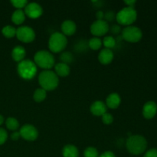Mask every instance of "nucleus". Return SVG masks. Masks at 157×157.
Instances as JSON below:
<instances>
[{
  "label": "nucleus",
  "instance_id": "11",
  "mask_svg": "<svg viewBox=\"0 0 157 157\" xmlns=\"http://www.w3.org/2000/svg\"><path fill=\"white\" fill-rule=\"evenodd\" d=\"M25 14L32 19H35L43 14V9L38 3L29 2L25 6L24 10Z\"/></svg>",
  "mask_w": 157,
  "mask_h": 157
},
{
  "label": "nucleus",
  "instance_id": "7",
  "mask_svg": "<svg viewBox=\"0 0 157 157\" xmlns=\"http://www.w3.org/2000/svg\"><path fill=\"white\" fill-rule=\"evenodd\" d=\"M122 38L130 43H136L143 38V32L140 28L130 25L124 28L122 31Z\"/></svg>",
  "mask_w": 157,
  "mask_h": 157
},
{
  "label": "nucleus",
  "instance_id": "34",
  "mask_svg": "<svg viewBox=\"0 0 157 157\" xmlns=\"http://www.w3.org/2000/svg\"><path fill=\"white\" fill-rule=\"evenodd\" d=\"M20 137H21V136H20L19 131H14L13 133L11 134V139L13 141L18 140Z\"/></svg>",
  "mask_w": 157,
  "mask_h": 157
},
{
  "label": "nucleus",
  "instance_id": "6",
  "mask_svg": "<svg viewBox=\"0 0 157 157\" xmlns=\"http://www.w3.org/2000/svg\"><path fill=\"white\" fill-rule=\"evenodd\" d=\"M67 39L61 32H55L51 35L48 40V48L53 53H59L67 47Z\"/></svg>",
  "mask_w": 157,
  "mask_h": 157
},
{
  "label": "nucleus",
  "instance_id": "20",
  "mask_svg": "<svg viewBox=\"0 0 157 157\" xmlns=\"http://www.w3.org/2000/svg\"><path fill=\"white\" fill-rule=\"evenodd\" d=\"M25 20V14L24 11L16 9L12 15V21L15 25H21Z\"/></svg>",
  "mask_w": 157,
  "mask_h": 157
},
{
  "label": "nucleus",
  "instance_id": "23",
  "mask_svg": "<svg viewBox=\"0 0 157 157\" xmlns=\"http://www.w3.org/2000/svg\"><path fill=\"white\" fill-rule=\"evenodd\" d=\"M6 124L7 128L12 131H17L19 127V123L18 120L15 117H9L6 121Z\"/></svg>",
  "mask_w": 157,
  "mask_h": 157
},
{
  "label": "nucleus",
  "instance_id": "32",
  "mask_svg": "<svg viewBox=\"0 0 157 157\" xmlns=\"http://www.w3.org/2000/svg\"><path fill=\"white\" fill-rule=\"evenodd\" d=\"M144 157H157V149L152 148L146 152Z\"/></svg>",
  "mask_w": 157,
  "mask_h": 157
},
{
  "label": "nucleus",
  "instance_id": "16",
  "mask_svg": "<svg viewBox=\"0 0 157 157\" xmlns=\"http://www.w3.org/2000/svg\"><path fill=\"white\" fill-rule=\"evenodd\" d=\"M121 103V96L117 93H112L106 99V106L110 109H117Z\"/></svg>",
  "mask_w": 157,
  "mask_h": 157
},
{
  "label": "nucleus",
  "instance_id": "25",
  "mask_svg": "<svg viewBox=\"0 0 157 157\" xmlns=\"http://www.w3.org/2000/svg\"><path fill=\"white\" fill-rule=\"evenodd\" d=\"M103 44L105 48L112 49L116 46V40L112 36H106L103 39Z\"/></svg>",
  "mask_w": 157,
  "mask_h": 157
},
{
  "label": "nucleus",
  "instance_id": "5",
  "mask_svg": "<svg viewBox=\"0 0 157 157\" xmlns=\"http://www.w3.org/2000/svg\"><path fill=\"white\" fill-rule=\"evenodd\" d=\"M17 71L21 78L31 80L36 75L37 66L33 61L24 59L18 64Z\"/></svg>",
  "mask_w": 157,
  "mask_h": 157
},
{
  "label": "nucleus",
  "instance_id": "31",
  "mask_svg": "<svg viewBox=\"0 0 157 157\" xmlns=\"http://www.w3.org/2000/svg\"><path fill=\"white\" fill-rule=\"evenodd\" d=\"M104 18H105L106 21H111L116 18V15H115L114 12H113V11H107V12L104 14Z\"/></svg>",
  "mask_w": 157,
  "mask_h": 157
},
{
  "label": "nucleus",
  "instance_id": "8",
  "mask_svg": "<svg viewBox=\"0 0 157 157\" xmlns=\"http://www.w3.org/2000/svg\"><path fill=\"white\" fill-rule=\"evenodd\" d=\"M15 36L21 42L30 43L35 39V32L29 26H21L16 29Z\"/></svg>",
  "mask_w": 157,
  "mask_h": 157
},
{
  "label": "nucleus",
  "instance_id": "27",
  "mask_svg": "<svg viewBox=\"0 0 157 157\" xmlns=\"http://www.w3.org/2000/svg\"><path fill=\"white\" fill-rule=\"evenodd\" d=\"M84 157H99L98 150L94 147H88L84 152Z\"/></svg>",
  "mask_w": 157,
  "mask_h": 157
},
{
  "label": "nucleus",
  "instance_id": "24",
  "mask_svg": "<svg viewBox=\"0 0 157 157\" xmlns=\"http://www.w3.org/2000/svg\"><path fill=\"white\" fill-rule=\"evenodd\" d=\"M2 32L6 38H12L16 35V29L14 28L13 26L6 25L2 28Z\"/></svg>",
  "mask_w": 157,
  "mask_h": 157
},
{
  "label": "nucleus",
  "instance_id": "22",
  "mask_svg": "<svg viewBox=\"0 0 157 157\" xmlns=\"http://www.w3.org/2000/svg\"><path fill=\"white\" fill-rule=\"evenodd\" d=\"M103 42L102 40L98 37H94V38H90L88 41V46L90 49L94 51H98L102 46Z\"/></svg>",
  "mask_w": 157,
  "mask_h": 157
},
{
  "label": "nucleus",
  "instance_id": "36",
  "mask_svg": "<svg viewBox=\"0 0 157 157\" xmlns=\"http://www.w3.org/2000/svg\"><path fill=\"white\" fill-rule=\"evenodd\" d=\"M97 20H104V12L103 11H98L96 13Z\"/></svg>",
  "mask_w": 157,
  "mask_h": 157
},
{
  "label": "nucleus",
  "instance_id": "18",
  "mask_svg": "<svg viewBox=\"0 0 157 157\" xmlns=\"http://www.w3.org/2000/svg\"><path fill=\"white\" fill-rule=\"evenodd\" d=\"M55 74L58 77H62V78L68 76L71 72V68L68 64H64V63L62 62H59L55 64Z\"/></svg>",
  "mask_w": 157,
  "mask_h": 157
},
{
  "label": "nucleus",
  "instance_id": "37",
  "mask_svg": "<svg viewBox=\"0 0 157 157\" xmlns=\"http://www.w3.org/2000/svg\"><path fill=\"white\" fill-rule=\"evenodd\" d=\"M136 0H127V1H124V3H125L128 7H134V5L136 4Z\"/></svg>",
  "mask_w": 157,
  "mask_h": 157
},
{
  "label": "nucleus",
  "instance_id": "15",
  "mask_svg": "<svg viewBox=\"0 0 157 157\" xmlns=\"http://www.w3.org/2000/svg\"><path fill=\"white\" fill-rule=\"evenodd\" d=\"M77 25L72 20H65L61 24V33L65 36H71L76 32Z\"/></svg>",
  "mask_w": 157,
  "mask_h": 157
},
{
  "label": "nucleus",
  "instance_id": "13",
  "mask_svg": "<svg viewBox=\"0 0 157 157\" xmlns=\"http://www.w3.org/2000/svg\"><path fill=\"white\" fill-rule=\"evenodd\" d=\"M107 107L106 106V104L101 101H94L90 107L92 114L97 117H102L104 113H107Z\"/></svg>",
  "mask_w": 157,
  "mask_h": 157
},
{
  "label": "nucleus",
  "instance_id": "29",
  "mask_svg": "<svg viewBox=\"0 0 157 157\" xmlns=\"http://www.w3.org/2000/svg\"><path fill=\"white\" fill-rule=\"evenodd\" d=\"M102 121L105 125H110L113 122V117L111 113H106L101 117Z\"/></svg>",
  "mask_w": 157,
  "mask_h": 157
},
{
  "label": "nucleus",
  "instance_id": "3",
  "mask_svg": "<svg viewBox=\"0 0 157 157\" xmlns=\"http://www.w3.org/2000/svg\"><path fill=\"white\" fill-rule=\"evenodd\" d=\"M137 18V12L134 7L126 6L120 10L116 15V20L119 25L130 26L136 21Z\"/></svg>",
  "mask_w": 157,
  "mask_h": 157
},
{
  "label": "nucleus",
  "instance_id": "35",
  "mask_svg": "<svg viewBox=\"0 0 157 157\" xmlns=\"http://www.w3.org/2000/svg\"><path fill=\"white\" fill-rule=\"evenodd\" d=\"M99 157H116L114 153L112 151H105L104 153H103Z\"/></svg>",
  "mask_w": 157,
  "mask_h": 157
},
{
  "label": "nucleus",
  "instance_id": "9",
  "mask_svg": "<svg viewBox=\"0 0 157 157\" xmlns=\"http://www.w3.org/2000/svg\"><path fill=\"white\" fill-rule=\"evenodd\" d=\"M109 25L105 20H96L90 25V33L95 37L104 36L108 32Z\"/></svg>",
  "mask_w": 157,
  "mask_h": 157
},
{
  "label": "nucleus",
  "instance_id": "30",
  "mask_svg": "<svg viewBox=\"0 0 157 157\" xmlns=\"http://www.w3.org/2000/svg\"><path fill=\"white\" fill-rule=\"evenodd\" d=\"M8 138V133L5 129L0 128V145H2L6 143Z\"/></svg>",
  "mask_w": 157,
  "mask_h": 157
},
{
  "label": "nucleus",
  "instance_id": "2",
  "mask_svg": "<svg viewBox=\"0 0 157 157\" xmlns=\"http://www.w3.org/2000/svg\"><path fill=\"white\" fill-rule=\"evenodd\" d=\"M38 83L41 88L46 91L54 90L59 84V78L55 72L50 70H45L38 75Z\"/></svg>",
  "mask_w": 157,
  "mask_h": 157
},
{
  "label": "nucleus",
  "instance_id": "19",
  "mask_svg": "<svg viewBox=\"0 0 157 157\" xmlns=\"http://www.w3.org/2000/svg\"><path fill=\"white\" fill-rule=\"evenodd\" d=\"M62 155L63 157H78L79 151L75 145L67 144L63 147Z\"/></svg>",
  "mask_w": 157,
  "mask_h": 157
},
{
  "label": "nucleus",
  "instance_id": "28",
  "mask_svg": "<svg viewBox=\"0 0 157 157\" xmlns=\"http://www.w3.org/2000/svg\"><path fill=\"white\" fill-rule=\"evenodd\" d=\"M11 3L12 4V6L15 8H16L17 9H20L21 10L22 9H25V6H27L28 1L26 0H12Z\"/></svg>",
  "mask_w": 157,
  "mask_h": 157
},
{
  "label": "nucleus",
  "instance_id": "10",
  "mask_svg": "<svg viewBox=\"0 0 157 157\" xmlns=\"http://www.w3.org/2000/svg\"><path fill=\"white\" fill-rule=\"evenodd\" d=\"M20 136L27 141H35L38 136V131L35 127L31 124H25L19 130Z\"/></svg>",
  "mask_w": 157,
  "mask_h": 157
},
{
  "label": "nucleus",
  "instance_id": "4",
  "mask_svg": "<svg viewBox=\"0 0 157 157\" xmlns=\"http://www.w3.org/2000/svg\"><path fill=\"white\" fill-rule=\"evenodd\" d=\"M34 62L37 67L45 70H50L55 66V57L51 52L41 50L36 52L34 56Z\"/></svg>",
  "mask_w": 157,
  "mask_h": 157
},
{
  "label": "nucleus",
  "instance_id": "38",
  "mask_svg": "<svg viewBox=\"0 0 157 157\" xmlns=\"http://www.w3.org/2000/svg\"><path fill=\"white\" fill-rule=\"evenodd\" d=\"M3 122H4V117H3L2 115L0 114V125H2Z\"/></svg>",
  "mask_w": 157,
  "mask_h": 157
},
{
  "label": "nucleus",
  "instance_id": "26",
  "mask_svg": "<svg viewBox=\"0 0 157 157\" xmlns=\"http://www.w3.org/2000/svg\"><path fill=\"white\" fill-rule=\"evenodd\" d=\"M60 59H61V62L69 65V64H71V63H72L74 61V56L71 52H65L61 54V57H60Z\"/></svg>",
  "mask_w": 157,
  "mask_h": 157
},
{
  "label": "nucleus",
  "instance_id": "21",
  "mask_svg": "<svg viewBox=\"0 0 157 157\" xmlns=\"http://www.w3.org/2000/svg\"><path fill=\"white\" fill-rule=\"evenodd\" d=\"M47 97V91L42 88H38L35 90L33 94L34 101L38 103H41L46 99Z\"/></svg>",
  "mask_w": 157,
  "mask_h": 157
},
{
  "label": "nucleus",
  "instance_id": "17",
  "mask_svg": "<svg viewBox=\"0 0 157 157\" xmlns=\"http://www.w3.org/2000/svg\"><path fill=\"white\" fill-rule=\"evenodd\" d=\"M26 55V51L24 47L21 45H17L12 49V58L16 62L19 63L23 61Z\"/></svg>",
  "mask_w": 157,
  "mask_h": 157
},
{
  "label": "nucleus",
  "instance_id": "33",
  "mask_svg": "<svg viewBox=\"0 0 157 157\" xmlns=\"http://www.w3.org/2000/svg\"><path fill=\"white\" fill-rule=\"evenodd\" d=\"M110 31H111L112 33L115 34V35L119 34L121 32V26L119 25H113L110 29Z\"/></svg>",
  "mask_w": 157,
  "mask_h": 157
},
{
  "label": "nucleus",
  "instance_id": "1",
  "mask_svg": "<svg viewBox=\"0 0 157 157\" xmlns=\"http://www.w3.org/2000/svg\"><path fill=\"white\" fill-rule=\"evenodd\" d=\"M126 147L130 153L140 155L144 153L147 148V139L142 135H132L128 137L126 142Z\"/></svg>",
  "mask_w": 157,
  "mask_h": 157
},
{
  "label": "nucleus",
  "instance_id": "14",
  "mask_svg": "<svg viewBox=\"0 0 157 157\" xmlns=\"http://www.w3.org/2000/svg\"><path fill=\"white\" fill-rule=\"evenodd\" d=\"M113 58H114V55L111 49H102L98 55V60H99L100 63L104 64V65L110 64L113 61Z\"/></svg>",
  "mask_w": 157,
  "mask_h": 157
},
{
  "label": "nucleus",
  "instance_id": "12",
  "mask_svg": "<svg viewBox=\"0 0 157 157\" xmlns=\"http://www.w3.org/2000/svg\"><path fill=\"white\" fill-rule=\"evenodd\" d=\"M157 113V104L154 101H148L143 107V116L147 120L153 119Z\"/></svg>",
  "mask_w": 157,
  "mask_h": 157
}]
</instances>
